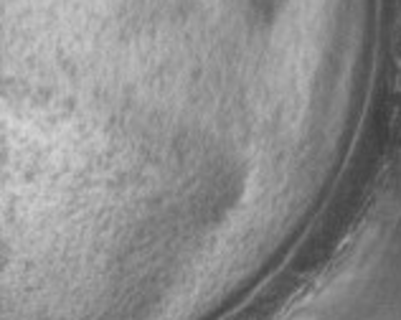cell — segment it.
Instances as JSON below:
<instances>
[{
  "label": "cell",
  "mask_w": 401,
  "mask_h": 320,
  "mask_svg": "<svg viewBox=\"0 0 401 320\" xmlns=\"http://www.w3.org/2000/svg\"><path fill=\"white\" fill-rule=\"evenodd\" d=\"M292 33H310V31H292ZM328 36H358V33H328Z\"/></svg>",
  "instance_id": "cell-1"
}]
</instances>
